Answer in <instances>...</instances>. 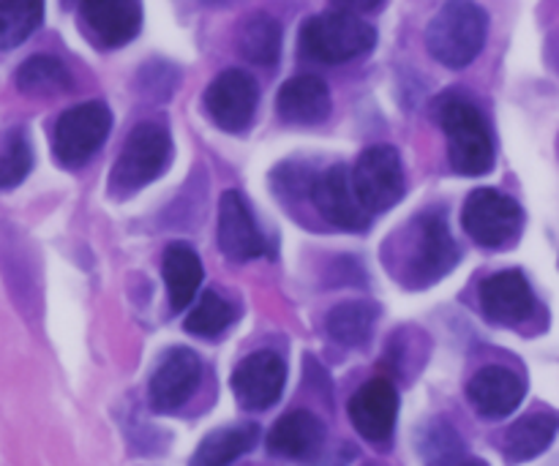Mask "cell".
Wrapping results in <instances>:
<instances>
[{
	"label": "cell",
	"instance_id": "cell-21",
	"mask_svg": "<svg viewBox=\"0 0 559 466\" xmlns=\"http://www.w3.org/2000/svg\"><path fill=\"white\" fill-rule=\"evenodd\" d=\"M559 434L557 413H533L513 423L506 434V458L511 464L530 462L540 453L549 451V445Z\"/></svg>",
	"mask_w": 559,
	"mask_h": 466
},
{
	"label": "cell",
	"instance_id": "cell-29",
	"mask_svg": "<svg viewBox=\"0 0 559 466\" xmlns=\"http://www.w3.org/2000/svg\"><path fill=\"white\" fill-rule=\"evenodd\" d=\"M33 169V151L31 142L22 131L9 136L3 153H0V189H14L22 180L27 178V172Z\"/></svg>",
	"mask_w": 559,
	"mask_h": 466
},
{
	"label": "cell",
	"instance_id": "cell-13",
	"mask_svg": "<svg viewBox=\"0 0 559 466\" xmlns=\"http://www.w3.org/2000/svg\"><path fill=\"white\" fill-rule=\"evenodd\" d=\"M218 249L233 262L257 260L267 251L249 202L238 191H224L218 202Z\"/></svg>",
	"mask_w": 559,
	"mask_h": 466
},
{
	"label": "cell",
	"instance_id": "cell-2",
	"mask_svg": "<svg viewBox=\"0 0 559 466\" xmlns=\"http://www.w3.org/2000/svg\"><path fill=\"white\" fill-rule=\"evenodd\" d=\"M489 14L478 3H445L426 27V47L448 69H464L484 49Z\"/></svg>",
	"mask_w": 559,
	"mask_h": 466
},
{
	"label": "cell",
	"instance_id": "cell-3",
	"mask_svg": "<svg viewBox=\"0 0 559 466\" xmlns=\"http://www.w3.org/2000/svg\"><path fill=\"white\" fill-rule=\"evenodd\" d=\"M377 31L347 9L317 14L300 27V52L317 63H347L371 52Z\"/></svg>",
	"mask_w": 559,
	"mask_h": 466
},
{
	"label": "cell",
	"instance_id": "cell-19",
	"mask_svg": "<svg viewBox=\"0 0 559 466\" xmlns=\"http://www.w3.org/2000/svg\"><path fill=\"white\" fill-rule=\"evenodd\" d=\"M325 442V426L317 415L306 413H289L278 420L267 434V451L273 456L293 458V462H304L311 458Z\"/></svg>",
	"mask_w": 559,
	"mask_h": 466
},
{
	"label": "cell",
	"instance_id": "cell-26",
	"mask_svg": "<svg viewBox=\"0 0 559 466\" xmlns=\"http://www.w3.org/2000/svg\"><path fill=\"white\" fill-rule=\"evenodd\" d=\"M44 3L38 0H3L0 3V49H14L38 31Z\"/></svg>",
	"mask_w": 559,
	"mask_h": 466
},
{
	"label": "cell",
	"instance_id": "cell-18",
	"mask_svg": "<svg viewBox=\"0 0 559 466\" xmlns=\"http://www.w3.org/2000/svg\"><path fill=\"white\" fill-rule=\"evenodd\" d=\"M276 112L289 126H317L331 115V91L314 74L293 76L278 87Z\"/></svg>",
	"mask_w": 559,
	"mask_h": 466
},
{
	"label": "cell",
	"instance_id": "cell-6",
	"mask_svg": "<svg viewBox=\"0 0 559 466\" xmlns=\"http://www.w3.org/2000/svg\"><path fill=\"white\" fill-rule=\"evenodd\" d=\"M355 189L371 216L391 211L404 196V169L399 151L391 145H374L360 153L353 169Z\"/></svg>",
	"mask_w": 559,
	"mask_h": 466
},
{
	"label": "cell",
	"instance_id": "cell-5",
	"mask_svg": "<svg viewBox=\"0 0 559 466\" xmlns=\"http://www.w3.org/2000/svg\"><path fill=\"white\" fill-rule=\"evenodd\" d=\"M109 129L112 112L104 101H85L66 109L52 131L55 158L66 167H80L104 145Z\"/></svg>",
	"mask_w": 559,
	"mask_h": 466
},
{
	"label": "cell",
	"instance_id": "cell-23",
	"mask_svg": "<svg viewBox=\"0 0 559 466\" xmlns=\"http://www.w3.org/2000/svg\"><path fill=\"white\" fill-rule=\"evenodd\" d=\"M377 320H380V306L369 303V300H349L331 311L328 333L344 347H360L374 333Z\"/></svg>",
	"mask_w": 559,
	"mask_h": 466
},
{
	"label": "cell",
	"instance_id": "cell-30",
	"mask_svg": "<svg viewBox=\"0 0 559 466\" xmlns=\"http://www.w3.org/2000/svg\"><path fill=\"white\" fill-rule=\"evenodd\" d=\"M462 466H486L484 462H467V464H462Z\"/></svg>",
	"mask_w": 559,
	"mask_h": 466
},
{
	"label": "cell",
	"instance_id": "cell-17",
	"mask_svg": "<svg viewBox=\"0 0 559 466\" xmlns=\"http://www.w3.org/2000/svg\"><path fill=\"white\" fill-rule=\"evenodd\" d=\"M524 391L527 387H524L522 377L516 371L506 369V366H486L467 385V396L473 407L478 409V415L491 420L508 418L511 413H516Z\"/></svg>",
	"mask_w": 559,
	"mask_h": 466
},
{
	"label": "cell",
	"instance_id": "cell-16",
	"mask_svg": "<svg viewBox=\"0 0 559 466\" xmlns=\"http://www.w3.org/2000/svg\"><path fill=\"white\" fill-rule=\"evenodd\" d=\"M480 309L495 325H519L535 311V295L522 271H502L480 284Z\"/></svg>",
	"mask_w": 559,
	"mask_h": 466
},
{
	"label": "cell",
	"instance_id": "cell-15",
	"mask_svg": "<svg viewBox=\"0 0 559 466\" xmlns=\"http://www.w3.org/2000/svg\"><path fill=\"white\" fill-rule=\"evenodd\" d=\"M87 36L104 49L123 47L140 36L142 5L129 0H87L80 9Z\"/></svg>",
	"mask_w": 559,
	"mask_h": 466
},
{
	"label": "cell",
	"instance_id": "cell-4",
	"mask_svg": "<svg viewBox=\"0 0 559 466\" xmlns=\"http://www.w3.org/2000/svg\"><path fill=\"white\" fill-rule=\"evenodd\" d=\"M173 156V140L167 129L158 123H140L126 140L112 175H109V194L126 200L145 189L167 169Z\"/></svg>",
	"mask_w": 559,
	"mask_h": 466
},
{
	"label": "cell",
	"instance_id": "cell-9",
	"mask_svg": "<svg viewBox=\"0 0 559 466\" xmlns=\"http://www.w3.org/2000/svg\"><path fill=\"white\" fill-rule=\"evenodd\" d=\"M287 382V366L276 353H254L233 371V393L249 413H262L278 402Z\"/></svg>",
	"mask_w": 559,
	"mask_h": 466
},
{
	"label": "cell",
	"instance_id": "cell-8",
	"mask_svg": "<svg viewBox=\"0 0 559 466\" xmlns=\"http://www.w3.org/2000/svg\"><path fill=\"white\" fill-rule=\"evenodd\" d=\"M260 87L254 76L240 69H227L207 85L205 109L218 129L229 134H240L254 120Z\"/></svg>",
	"mask_w": 559,
	"mask_h": 466
},
{
	"label": "cell",
	"instance_id": "cell-14",
	"mask_svg": "<svg viewBox=\"0 0 559 466\" xmlns=\"http://www.w3.org/2000/svg\"><path fill=\"white\" fill-rule=\"evenodd\" d=\"M202 377V360L191 349L178 347L162 360L156 374L151 377L147 398L156 413H175L189 402L191 393L197 391Z\"/></svg>",
	"mask_w": 559,
	"mask_h": 466
},
{
	"label": "cell",
	"instance_id": "cell-12",
	"mask_svg": "<svg viewBox=\"0 0 559 466\" xmlns=\"http://www.w3.org/2000/svg\"><path fill=\"white\" fill-rule=\"evenodd\" d=\"M399 418V391L388 377H377L366 385L358 387V393L349 402V420L355 431L369 442H388L393 437Z\"/></svg>",
	"mask_w": 559,
	"mask_h": 466
},
{
	"label": "cell",
	"instance_id": "cell-7",
	"mask_svg": "<svg viewBox=\"0 0 559 466\" xmlns=\"http://www.w3.org/2000/svg\"><path fill=\"white\" fill-rule=\"evenodd\" d=\"M462 227L486 249H500L516 238L522 227V207L497 189H478L469 194L462 213Z\"/></svg>",
	"mask_w": 559,
	"mask_h": 466
},
{
	"label": "cell",
	"instance_id": "cell-22",
	"mask_svg": "<svg viewBox=\"0 0 559 466\" xmlns=\"http://www.w3.org/2000/svg\"><path fill=\"white\" fill-rule=\"evenodd\" d=\"M257 442H260L257 423L216 429L200 442L189 466H229L233 462H238V458H243L249 451H254Z\"/></svg>",
	"mask_w": 559,
	"mask_h": 466
},
{
	"label": "cell",
	"instance_id": "cell-28",
	"mask_svg": "<svg viewBox=\"0 0 559 466\" xmlns=\"http://www.w3.org/2000/svg\"><path fill=\"white\" fill-rule=\"evenodd\" d=\"M462 437L448 420H431L420 434V456L426 466H453L462 458Z\"/></svg>",
	"mask_w": 559,
	"mask_h": 466
},
{
	"label": "cell",
	"instance_id": "cell-1",
	"mask_svg": "<svg viewBox=\"0 0 559 466\" xmlns=\"http://www.w3.org/2000/svg\"><path fill=\"white\" fill-rule=\"evenodd\" d=\"M437 118L448 140V158L459 175L480 178L495 167V142L480 109L469 98L448 93L437 104Z\"/></svg>",
	"mask_w": 559,
	"mask_h": 466
},
{
	"label": "cell",
	"instance_id": "cell-24",
	"mask_svg": "<svg viewBox=\"0 0 559 466\" xmlns=\"http://www.w3.org/2000/svg\"><path fill=\"white\" fill-rule=\"evenodd\" d=\"M16 87L27 96H49L71 87V74L63 60L52 55H33L16 69Z\"/></svg>",
	"mask_w": 559,
	"mask_h": 466
},
{
	"label": "cell",
	"instance_id": "cell-11",
	"mask_svg": "<svg viewBox=\"0 0 559 466\" xmlns=\"http://www.w3.org/2000/svg\"><path fill=\"white\" fill-rule=\"evenodd\" d=\"M459 262V246L448 232L442 213H426L418 218V251L409 262V284L429 287L440 282Z\"/></svg>",
	"mask_w": 559,
	"mask_h": 466
},
{
	"label": "cell",
	"instance_id": "cell-25",
	"mask_svg": "<svg viewBox=\"0 0 559 466\" xmlns=\"http://www.w3.org/2000/svg\"><path fill=\"white\" fill-rule=\"evenodd\" d=\"M238 47L251 63L273 65L282 55V25L271 14H254L240 31Z\"/></svg>",
	"mask_w": 559,
	"mask_h": 466
},
{
	"label": "cell",
	"instance_id": "cell-27",
	"mask_svg": "<svg viewBox=\"0 0 559 466\" xmlns=\"http://www.w3.org/2000/svg\"><path fill=\"white\" fill-rule=\"evenodd\" d=\"M235 320V306L229 303L224 295H218L216 289H207L202 292V298L197 300V306L191 309V314L186 316V331L194 333V336L213 338L218 333L227 331Z\"/></svg>",
	"mask_w": 559,
	"mask_h": 466
},
{
	"label": "cell",
	"instance_id": "cell-20",
	"mask_svg": "<svg viewBox=\"0 0 559 466\" xmlns=\"http://www.w3.org/2000/svg\"><path fill=\"white\" fill-rule=\"evenodd\" d=\"M164 284H167V298L173 311H183L194 303V295L200 292L202 278V260L189 243H169L162 260Z\"/></svg>",
	"mask_w": 559,
	"mask_h": 466
},
{
	"label": "cell",
	"instance_id": "cell-10",
	"mask_svg": "<svg viewBox=\"0 0 559 466\" xmlns=\"http://www.w3.org/2000/svg\"><path fill=\"white\" fill-rule=\"evenodd\" d=\"M311 200L328 222L342 229H364L371 222V213L366 211L358 189H355L353 169H347L344 164L317 175L314 186H311Z\"/></svg>",
	"mask_w": 559,
	"mask_h": 466
}]
</instances>
